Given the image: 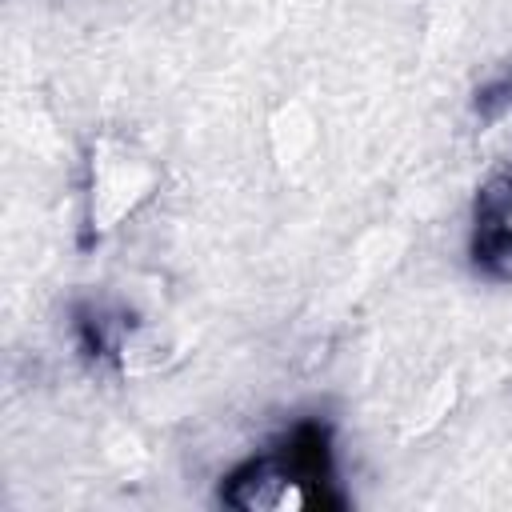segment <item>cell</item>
I'll use <instances>...</instances> for the list:
<instances>
[{"label":"cell","mask_w":512,"mask_h":512,"mask_svg":"<svg viewBox=\"0 0 512 512\" xmlns=\"http://www.w3.org/2000/svg\"><path fill=\"white\" fill-rule=\"evenodd\" d=\"M328 488V448L316 432H300L288 444L248 460L224 488V500L248 512H300L312 504H328Z\"/></svg>","instance_id":"cell-1"},{"label":"cell","mask_w":512,"mask_h":512,"mask_svg":"<svg viewBox=\"0 0 512 512\" xmlns=\"http://www.w3.org/2000/svg\"><path fill=\"white\" fill-rule=\"evenodd\" d=\"M480 252L492 264H504L512 272V180H500L488 188L480 204Z\"/></svg>","instance_id":"cell-2"}]
</instances>
